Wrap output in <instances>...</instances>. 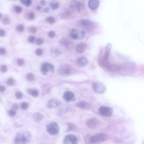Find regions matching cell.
<instances>
[{
    "label": "cell",
    "instance_id": "bcb514c9",
    "mask_svg": "<svg viewBox=\"0 0 144 144\" xmlns=\"http://www.w3.org/2000/svg\"><path fill=\"white\" fill-rule=\"evenodd\" d=\"M5 35V31L3 29H0V36L1 37H3Z\"/></svg>",
    "mask_w": 144,
    "mask_h": 144
},
{
    "label": "cell",
    "instance_id": "4316f807",
    "mask_svg": "<svg viewBox=\"0 0 144 144\" xmlns=\"http://www.w3.org/2000/svg\"><path fill=\"white\" fill-rule=\"evenodd\" d=\"M47 21L50 24H53L55 22V19L54 17L50 16L47 18Z\"/></svg>",
    "mask_w": 144,
    "mask_h": 144
},
{
    "label": "cell",
    "instance_id": "7402d4cb",
    "mask_svg": "<svg viewBox=\"0 0 144 144\" xmlns=\"http://www.w3.org/2000/svg\"><path fill=\"white\" fill-rule=\"evenodd\" d=\"M77 106L79 108L82 109H87L90 107V105L88 103L84 101H81L78 103Z\"/></svg>",
    "mask_w": 144,
    "mask_h": 144
},
{
    "label": "cell",
    "instance_id": "ee69618b",
    "mask_svg": "<svg viewBox=\"0 0 144 144\" xmlns=\"http://www.w3.org/2000/svg\"><path fill=\"white\" fill-rule=\"evenodd\" d=\"M19 109V106L17 105V104H14L12 105V109L16 111L17 110Z\"/></svg>",
    "mask_w": 144,
    "mask_h": 144
},
{
    "label": "cell",
    "instance_id": "d4e9b609",
    "mask_svg": "<svg viewBox=\"0 0 144 144\" xmlns=\"http://www.w3.org/2000/svg\"><path fill=\"white\" fill-rule=\"evenodd\" d=\"M59 3L57 2H56L51 3H50V6L52 9L55 10L58 9L59 7Z\"/></svg>",
    "mask_w": 144,
    "mask_h": 144
},
{
    "label": "cell",
    "instance_id": "83f0119b",
    "mask_svg": "<svg viewBox=\"0 0 144 144\" xmlns=\"http://www.w3.org/2000/svg\"><path fill=\"white\" fill-rule=\"evenodd\" d=\"M26 78L27 80L29 81H33L34 80V76L33 74L31 73H29L26 75Z\"/></svg>",
    "mask_w": 144,
    "mask_h": 144
},
{
    "label": "cell",
    "instance_id": "c3c4849f",
    "mask_svg": "<svg viewBox=\"0 0 144 144\" xmlns=\"http://www.w3.org/2000/svg\"><path fill=\"white\" fill-rule=\"evenodd\" d=\"M41 4L43 6H45L47 4L46 1H41Z\"/></svg>",
    "mask_w": 144,
    "mask_h": 144
},
{
    "label": "cell",
    "instance_id": "277c9868",
    "mask_svg": "<svg viewBox=\"0 0 144 144\" xmlns=\"http://www.w3.org/2000/svg\"><path fill=\"white\" fill-rule=\"evenodd\" d=\"M107 138V135L105 133H99L90 137V142L91 143H99L106 141Z\"/></svg>",
    "mask_w": 144,
    "mask_h": 144
},
{
    "label": "cell",
    "instance_id": "74e56055",
    "mask_svg": "<svg viewBox=\"0 0 144 144\" xmlns=\"http://www.w3.org/2000/svg\"><path fill=\"white\" fill-rule=\"evenodd\" d=\"M48 36L50 37V38H54L55 36V33L54 31H50V32H49L48 33Z\"/></svg>",
    "mask_w": 144,
    "mask_h": 144
},
{
    "label": "cell",
    "instance_id": "7dc6e473",
    "mask_svg": "<svg viewBox=\"0 0 144 144\" xmlns=\"http://www.w3.org/2000/svg\"><path fill=\"white\" fill-rule=\"evenodd\" d=\"M6 90V88L3 85H0V92L3 93Z\"/></svg>",
    "mask_w": 144,
    "mask_h": 144
},
{
    "label": "cell",
    "instance_id": "484cf974",
    "mask_svg": "<svg viewBox=\"0 0 144 144\" xmlns=\"http://www.w3.org/2000/svg\"><path fill=\"white\" fill-rule=\"evenodd\" d=\"M21 3H22V4L26 6L27 7H30L31 5L32 4V1L30 0H22L20 1Z\"/></svg>",
    "mask_w": 144,
    "mask_h": 144
},
{
    "label": "cell",
    "instance_id": "2e32d148",
    "mask_svg": "<svg viewBox=\"0 0 144 144\" xmlns=\"http://www.w3.org/2000/svg\"><path fill=\"white\" fill-rule=\"evenodd\" d=\"M60 102L57 99H52L50 100L47 104V107L49 109L56 108L59 106Z\"/></svg>",
    "mask_w": 144,
    "mask_h": 144
},
{
    "label": "cell",
    "instance_id": "d6a6232c",
    "mask_svg": "<svg viewBox=\"0 0 144 144\" xmlns=\"http://www.w3.org/2000/svg\"><path fill=\"white\" fill-rule=\"evenodd\" d=\"M17 64L20 66H22L25 63L24 60L22 58H19L17 60Z\"/></svg>",
    "mask_w": 144,
    "mask_h": 144
},
{
    "label": "cell",
    "instance_id": "9a60e30c",
    "mask_svg": "<svg viewBox=\"0 0 144 144\" xmlns=\"http://www.w3.org/2000/svg\"><path fill=\"white\" fill-rule=\"evenodd\" d=\"M63 98L65 101L68 102H71L75 101V97L73 93L70 91H67L64 93Z\"/></svg>",
    "mask_w": 144,
    "mask_h": 144
},
{
    "label": "cell",
    "instance_id": "8992f818",
    "mask_svg": "<svg viewBox=\"0 0 144 144\" xmlns=\"http://www.w3.org/2000/svg\"><path fill=\"white\" fill-rule=\"evenodd\" d=\"M69 7L73 11L79 12H82L84 8L83 3L82 2L78 1H71L69 3Z\"/></svg>",
    "mask_w": 144,
    "mask_h": 144
},
{
    "label": "cell",
    "instance_id": "e575fe53",
    "mask_svg": "<svg viewBox=\"0 0 144 144\" xmlns=\"http://www.w3.org/2000/svg\"><path fill=\"white\" fill-rule=\"evenodd\" d=\"M36 43L37 45H42L44 43V40L42 39L38 38L36 40Z\"/></svg>",
    "mask_w": 144,
    "mask_h": 144
},
{
    "label": "cell",
    "instance_id": "d590c367",
    "mask_svg": "<svg viewBox=\"0 0 144 144\" xmlns=\"http://www.w3.org/2000/svg\"><path fill=\"white\" fill-rule=\"evenodd\" d=\"M29 30H30L31 33H36L37 31V29L36 27L33 26L31 27V28L29 29Z\"/></svg>",
    "mask_w": 144,
    "mask_h": 144
},
{
    "label": "cell",
    "instance_id": "3957f363",
    "mask_svg": "<svg viewBox=\"0 0 144 144\" xmlns=\"http://www.w3.org/2000/svg\"><path fill=\"white\" fill-rule=\"evenodd\" d=\"M85 31L78 29L74 28L70 32V36L71 38L74 40H80L84 38L85 36Z\"/></svg>",
    "mask_w": 144,
    "mask_h": 144
},
{
    "label": "cell",
    "instance_id": "8fae6325",
    "mask_svg": "<svg viewBox=\"0 0 144 144\" xmlns=\"http://www.w3.org/2000/svg\"><path fill=\"white\" fill-rule=\"evenodd\" d=\"M59 43L61 45L68 50H71L74 47L73 42L71 40L66 37H63L61 39Z\"/></svg>",
    "mask_w": 144,
    "mask_h": 144
},
{
    "label": "cell",
    "instance_id": "cb8c5ba5",
    "mask_svg": "<svg viewBox=\"0 0 144 144\" xmlns=\"http://www.w3.org/2000/svg\"><path fill=\"white\" fill-rule=\"evenodd\" d=\"M50 52L52 55L54 56H57L61 54V52L60 50L56 48H52L50 50Z\"/></svg>",
    "mask_w": 144,
    "mask_h": 144
},
{
    "label": "cell",
    "instance_id": "7a4b0ae2",
    "mask_svg": "<svg viewBox=\"0 0 144 144\" xmlns=\"http://www.w3.org/2000/svg\"><path fill=\"white\" fill-rule=\"evenodd\" d=\"M78 25L81 28L88 31H91L95 28V24L88 20L84 19L80 20Z\"/></svg>",
    "mask_w": 144,
    "mask_h": 144
},
{
    "label": "cell",
    "instance_id": "f1b7e54d",
    "mask_svg": "<svg viewBox=\"0 0 144 144\" xmlns=\"http://www.w3.org/2000/svg\"><path fill=\"white\" fill-rule=\"evenodd\" d=\"M28 107V104L26 102H23L21 104V108L23 110H26Z\"/></svg>",
    "mask_w": 144,
    "mask_h": 144
},
{
    "label": "cell",
    "instance_id": "816d5d0a",
    "mask_svg": "<svg viewBox=\"0 0 144 144\" xmlns=\"http://www.w3.org/2000/svg\"><path fill=\"white\" fill-rule=\"evenodd\" d=\"M1 14L0 13V19H1Z\"/></svg>",
    "mask_w": 144,
    "mask_h": 144
},
{
    "label": "cell",
    "instance_id": "4fadbf2b",
    "mask_svg": "<svg viewBox=\"0 0 144 144\" xmlns=\"http://www.w3.org/2000/svg\"><path fill=\"white\" fill-rule=\"evenodd\" d=\"M78 142L77 138L74 135H67L64 138V144H77Z\"/></svg>",
    "mask_w": 144,
    "mask_h": 144
},
{
    "label": "cell",
    "instance_id": "6da1fadb",
    "mask_svg": "<svg viewBox=\"0 0 144 144\" xmlns=\"http://www.w3.org/2000/svg\"><path fill=\"white\" fill-rule=\"evenodd\" d=\"M75 70L69 65L65 64L61 66L57 70L58 74L63 77L70 76L74 73Z\"/></svg>",
    "mask_w": 144,
    "mask_h": 144
},
{
    "label": "cell",
    "instance_id": "f907efd6",
    "mask_svg": "<svg viewBox=\"0 0 144 144\" xmlns=\"http://www.w3.org/2000/svg\"><path fill=\"white\" fill-rule=\"evenodd\" d=\"M41 6H37V7H36V9H37V10H38V11H39V10H40L41 9Z\"/></svg>",
    "mask_w": 144,
    "mask_h": 144
},
{
    "label": "cell",
    "instance_id": "30bf717a",
    "mask_svg": "<svg viewBox=\"0 0 144 144\" xmlns=\"http://www.w3.org/2000/svg\"><path fill=\"white\" fill-rule=\"evenodd\" d=\"M28 141V136L25 133H19L15 139L16 144H26Z\"/></svg>",
    "mask_w": 144,
    "mask_h": 144
},
{
    "label": "cell",
    "instance_id": "603a6c76",
    "mask_svg": "<svg viewBox=\"0 0 144 144\" xmlns=\"http://www.w3.org/2000/svg\"><path fill=\"white\" fill-rule=\"evenodd\" d=\"M27 92L29 94L32 95L34 97H36L38 96L39 94V91L36 89H32L30 88L27 90Z\"/></svg>",
    "mask_w": 144,
    "mask_h": 144
},
{
    "label": "cell",
    "instance_id": "f546056e",
    "mask_svg": "<svg viewBox=\"0 0 144 144\" xmlns=\"http://www.w3.org/2000/svg\"><path fill=\"white\" fill-rule=\"evenodd\" d=\"M25 29V27L23 26L22 25H19L17 27V30L18 32H22Z\"/></svg>",
    "mask_w": 144,
    "mask_h": 144
},
{
    "label": "cell",
    "instance_id": "5b68a950",
    "mask_svg": "<svg viewBox=\"0 0 144 144\" xmlns=\"http://www.w3.org/2000/svg\"><path fill=\"white\" fill-rule=\"evenodd\" d=\"M74 11L71 8L63 9L60 13L59 16L62 19H70L73 17Z\"/></svg>",
    "mask_w": 144,
    "mask_h": 144
},
{
    "label": "cell",
    "instance_id": "7bdbcfd3",
    "mask_svg": "<svg viewBox=\"0 0 144 144\" xmlns=\"http://www.w3.org/2000/svg\"><path fill=\"white\" fill-rule=\"evenodd\" d=\"M3 23L4 25H8L9 24L10 21L8 18H5L3 20Z\"/></svg>",
    "mask_w": 144,
    "mask_h": 144
},
{
    "label": "cell",
    "instance_id": "ab89813d",
    "mask_svg": "<svg viewBox=\"0 0 144 144\" xmlns=\"http://www.w3.org/2000/svg\"><path fill=\"white\" fill-rule=\"evenodd\" d=\"M35 37L33 36H29L28 38V41L29 42L31 43H32L34 42V41L35 40Z\"/></svg>",
    "mask_w": 144,
    "mask_h": 144
},
{
    "label": "cell",
    "instance_id": "8d00e7d4",
    "mask_svg": "<svg viewBox=\"0 0 144 144\" xmlns=\"http://www.w3.org/2000/svg\"><path fill=\"white\" fill-rule=\"evenodd\" d=\"M9 114L10 116L14 117L16 115V112L15 111L11 109L9 111Z\"/></svg>",
    "mask_w": 144,
    "mask_h": 144
},
{
    "label": "cell",
    "instance_id": "7c38bea8",
    "mask_svg": "<svg viewBox=\"0 0 144 144\" xmlns=\"http://www.w3.org/2000/svg\"><path fill=\"white\" fill-rule=\"evenodd\" d=\"M99 111L102 116L106 117L111 116L113 112L111 108L107 106H102L99 108Z\"/></svg>",
    "mask_w": 144,
    "mask_h": 144
},
{
    "label": "cell",
    "instance_id": "e0dca14e",
    "mask_svg": "<svg viewBox=\"0 0 144 144\" xmlns=\"http://www.w3.org/2000/svg\"><path fill=\"white\" fill-rule=\"evenodd\" d=\"M76 65L78 66L83 67L87 66L88 64V60L84 57H79L76 60Z\"/></svg>",
    "mask_w": 144,
    "mask_h": 144
},
{
    "label": "cell",
    "instance_id": "681fc988",
    "mask_svg": "<svg viewBox=\"0 0 144 144\" xmlns=\"http://www.w3.org/2000/svg\"><path fill=\"white\" fill-rule=\"evenodd\" d=\"M49 11V9L48 8H45V9H44V12H46V13L48 12Z\"/></svg>",
    "mask_w": 144,
    "mask_h": 144
},
{
    "label": "cell",
    "instance_id": "9c48e42d",
    "mask_svg": "<svg viewBox=\"0 0 144 144\" xmlns=\"http://www.w3.org/2000/svg\"><path fill=\"white\" fill-rule=\"evenodd\" d=\"M93 89L96 93H104L106 90V87L105 85L101 82H94L93 84Z\"/></svg>",
    "mask_w": 144,
    "mask_h": 144
},
{
    "label": "cell",
    "instance_id": "f35d334b",
    "mask_svg": "<svg viewBox=\"0 0 144 144\" xmlns=\"http://www.w3.org/2000/svg\"><path fill=\"white\" fill-rule=\"evenodd\" d=\"M15 96L17 99H21L23 97V94L21 92H17L16 93Z\"/></svg>",
    "mask_w": 144,
    "mask_h": 144
},
{
    "label": "cell",
    "instance_id": "44dd1931",
    "mask_svg": "<svg viewBox=\"0 0 144 144\" xmlns=\"http://www.w3.org/2000/svg\"><path fill=\"white\" fill-rule=\"evenodd\" d=\"M33 120L36 123H39L44 119V116L39 112H36L33 116Z\"/></svg>",
    "mask_w": 144,
    "mask_h": 144
},
{
    "label": "cell",
    "instance_id": "ffe728a7",
    "mask_svg": "<svg viewBox=\"0 0 144 144\" xmlns=\"http://www.w3.org/2000/svg\"><path fill=\"white\" fill-rule=\"evenodd\" d=\"M112 45L111 44H109L107 45L106 46V49H105V52L104 54V56H103V58L102 59L104 60H107L109 54H110V51L111 50Z\"/></svg>",
    "mask_w": 144,
    "mask_h": 144
},
{
    "label": "cell",
    "instance_id": "f6af8a7d",
    "mask_svg": "<svg viewBox=\"0 0 144 144\" xmlns=\"http://www.w3.org/2000/svg\"><path fill=\"white\" fill-rule=\"evenodd\" d=\"M6 52V51L4 48H0V55H3L4 54H5Z\"/></svg>",
    "mask_w": 144,
    "mask_h": 144
},
{
    "label": "cell",
    "instance_id": "1f68e13d",
    "mask_svg": "<svg viewBox=\"0 0 144 144\" xmlns=\"http://www.w3.org/2000/svg\"><path fill=\"white\" fill-rule=\"evenodd\" d=\"M15 11L17 14H20L22 12V9L20 6H16L15 8Z\"/></svg>",
    "mask_w": 144,
    "mask_h": 144
},
{
    "label": "cell",
    "instance_id": "ac0fdd59",
    "mask_svg": "<svg viewBox=\"0 0 144 144\" xmlns=\"http://www.w3.org/2000/svg\"><path fill=\"white\" fill-rule=\"evenodd\" d=\"M87 46L85 43L80 42L78 44L76 47V51L78 53H83L87 49Z\"/></svg>",
    "mask_w": 144,
    "mask_h": 144
},
{
    "label": "cell",
    "instance_id": "60d3db41",
    "mask_svg": "<svg viewBox=\"0 0 144 144\" xmlns=\"http://www.w3.org/2000/svg\"><path fill=\"white\" fill-rule=\"evenodd\" d=\"M28 17L29 19L31 20H33L35 17V14L34 13H33V12H31V13L29 14Z\"/></svg>",
    "mask_w": 144,
    "mask_h": 144
},
{
    "label": "cell",
    "instance_id": "836d02e7",
    "mask_svg": "<svg viewBox=\"0 0 144 144\" xmlns=\"http://www.w3.org/2000/svg\"><path fill=\"white\" fill-rule=\"evenodd\" d=\"M7 84L9 86H12L14 85V80L13 79L9 78L7 81Z\"/></svg>",
    "mask_w": 144,
    "mask_h": 144
},
{
    "label": "cell",
    "instance_id": "b9f144b4",
    "mask_svg": "<svg viewBox=\"0 0 144 144\" xmlns=\"http://www.w3.org/2000/svg\"><path fill=\"white\" fill-rule=\"evenodd\" d=\"M35 53L37 55L40 56V55H41L43 54V51L41 49H38L36 50Z\"/></svg>",
    "mask_w": 144,
    "mask_h": 144
},
{
    "label": "cell",
    "instance_id": "52a82bcc",
    "mask_svg": "<svg viewBox=\"0 0 144 144\" xmlns=\"http://www.w3.org/2000/svg\"><path fill=\"white\" fill-rule=\"evenodd\" d=\"M47 132L52 135H57L59 131V127L57 123L52 122L47 125L46 127Z\"/></svg>",
    "mask_w": 144,
    "mask_h": 144
},
{
    "label": "cell",
    "instance_id": "ba28073f",
    "mask_svg": "<svg viewBox=\"0 0 144 144\" xmlns=\"http://www.w3.org/2000/svg\"><path fill=\"white\" fill-rule=\"evenodd\" d=\"M41 71L42 73L46 75L48 73H53L54 72V67L53 65L48 62H45L41 65Z\"/></svg>",
    "mask_w": 144,
    "mask_h": 144
},
{
    "label": "cell",
    "instance_id": "d6986e66",
    "mask_svg": "<svg viewBox=\"0 0 144 144\" xmlns=\"http://www.w3.org/2000/svg\"><path fill=\"white\" fill-rule=\"evenodd\" d=\"M99 5V1L98 0H90L88 1V6L91 9H96L98 8Z\"/></svg>",
    "mask_w": 144,
    "mask_h": 144
},
{
    "label": "cell",
    "instance_id": "5bb4252c",
    "mask_svg": "<svg viewBox=\"0 0 144 144\" xmlns=\"http://www.w3.org/2000/svg\"><path fill=\"white\" fill-rule=\"evenodd\" d=\"M100 122L97 119L95 118L89 119L86 123L87 126L90 128H96L99 126Z\"/></svg>",
    "mask_w": 144,
    "mask_h": 144
},
{
    "label": "cell",
    "instance_id": "4dcf8cb0",
    "mask_svg": "<svg viewBox=\"0 0 144 144\" xmlns=\"http://www.w3.org/2000/svg\"><path fill=\"white\" fill-rule=\"evenodd\" d=\"M0 69H1V72L3 73H5L7 71V67L5 65H3L1 66Z\"/></svg>",
    "mask_w": 144,
    "mask_h": 144
}]
</instances>
